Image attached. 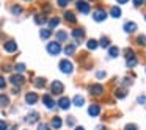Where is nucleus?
<instances>
[{"mask_svg": "<svg viewBox=\"0 0 146 130\" xmlns=\"http://www.w3.org/2000/svg\"><path fill=\"white\" fill-rule=\"evenodd\" d=\"M58 66H60V71H61L63 74H71V72L74 71V64L71 63L69 60H61Z\"/></svg>", "mask_w": 146, "mask_h": 130, "instance_id": "obj_1", "label": "nucleus"}, {"mask_svg": "<svg viewBox=\"0 0 146 130\" xmlns=\"http://www.w3.org/2000/svg\"><path fill=\"white\" fill-rule=\"evenodd\" d=\"M46 49H47L49 55H54V57H55V55H58V53L61 52V46H60V42H58V41H55V42H49Z\"/></svg>", "mask_w": 146, "mask_h": 130, "instance_id": "obj_2", "label": "nucleus"}, {"mask_svg": "<svg viewBox=\"0 0 146 130\" xmlns=\"http://www.w3.org/2000/svg\"><path fill=\"white\" fill-rule=\"evenodd\" d=\"M63 89H64V86H63V83H61V82H58V80H54V82H52V85H50L52 94L58 96V94H61V92H63Z\"/></svg>", "mask_w": 146, "mask_h": 130, "instance_id": "obj_3", "label": "nucleus"}, {"mask_svg": "<svg viewBox=\"0 0 146 130\" xmlns=\"http://www.w3.org/2000/svg\"><path fill=\"white\" fill-rule=\"evenodd\" d=\"M105 17H107V11L102 10V8H98V10L93 13V19H94L96 22H102V20H105Z\"/></svg>", "mask_w": 146, "mask_h": 130, "instance_id": "obj_4", "label": "nucleus"}, {"mask_svg": "<svg viewBox=\"0 0 146 130\" xmlns=\"http://www.w3.org/2000/svg\"><path fill=\"white\" fill-rule=\"evenodd\" d=\"M42 104H44V107L47 108V110H52V108L57 105V104H55V100L52 99L50 94H44V96H42Z\"/></svg>", "mask_w": 146, "mask_h": 130, "instance_id": "obj_5", "label": "nucleus"}, {"mask_svg": "<svg viewBox=\"0 0 146 130\" xmlns=\"http://www.w3.org/2000/svg\"><path fill=\"white\" fill-rule=\"evenodd\" d=\"M76 7H77V10H79L80 13H83V14L90 13V5H88V2H85V0H77Z\"/></svg>", "mask_w": 146, "mask_h": 130, "instance_id": "obj_6", "label": "nucleus"}, {"mask_svg": "<svg viewBox=\"0 0 146 130\" xmlns=\"http://www.w3.org/2000/svg\"><path fill=\"white\" fill-rule=\"evenodd\" d=\"M90 92H91V96H102L104 94V88H102V85H99V83H93V85L90 86Z\"/></svg>", "mask_w": 146, "mask_h": 130, "instance_id": "obj_7", "label": "nucleus"}, {"mask_svg": "<svg viewBox=\"0 0 146 130\" xmlns=\"http://www.w3.org/2000/svg\"><path fill=\"white\" fill-rule=\"evenodd\" d=\"M10 82H11V85H14V86H22L24 83H25V79H24L21 74H16V75H13L10 79Z\"/></svg>", "mask_w": 146, "mask_h": 130, "instance_id": "obj_8", "label": "nucleus"}, {"mask_svg": "<svg viewBox=\"0 0 146 130\" xmlns=\"http://www.w3.org/2000/svg\"><path fill=\"white\" fill-rule=\"evenodd\" d=\"M88 113H90L91 117H98L99 114H101V107H99L98 104H91L90 108H88Z\"/></svg>", "mask_w": 146, "mask_h": 130, "instance_id": "obj_9", "label": "nucleus"}, {"mask_svg": "<svg viewBox=\"0 0 146 130\" xmlns=\"http://www.w3.org/2000/svg\"><path fill=\"white\" fill-rule=\"evenodd\" d=\"M38 94H36V92H27L25 94V102L29 105H35L36 102H38Z\"/></svg>", "mask_w": 146, "mask_h": 130, "instance_id": "obj_10", "label": "nucleus"}, {"mask_svg": "<svg viewBox=\"0 0 146 130\" xmlns=\"http://www.w3.org/2000/svg\"><path fill=\"white\" fill-rule=\"evenodd\" d=\"M72 38L74 39H77V41H82L83 38H85V30L83 28H76V30H72Z\"/></svg>", "mask_w": 146, "mask_h": 130, "instance_id": "obj_11", "label": "nucleus"}, {"mask_svg": "<svg viewBox=\"0 0 146 130\" xmlns=\"http://www.w3.org/2000/svg\"><path fill=\"white\" fill-rule=\"evenodd\" d=\"M38 119H39V113H38V111H30V113L27 114V117H25V121H27L29 124L36 122Z\"/></svg>", "mask_w": 146, "mask_h": 130, "instance_id": "obj_12", "label": "nucleus"}, {"mask_svg": "<svg viewBox=\"0 0 146 130\" xmlns=\"http://www.w3.org/2000/svg\"><path fill=\"white\" fill-rule=\"evenodd\" d=\"M3 49L7 52H10V53H13V52L17 50V44L14 41H7V42H5V46H3Z\"/></svg>", "mask_w": 146, "mask_h": 130, "instance_id": "obj_13", "label": "nucleus"}, {"mask_svg": "<svg viewBox=\"0 0 146 130\" xmlns=\"http://www.w3.org/2000/svg\"><path fill=\"white\" fill-rule=\"evenodd\" d=\"M71 105V99L69 97H61L60 100H58V107L61 108V110H68Z\"/></svg>", "mask_w": 146, "mask_h": 130, "instance_id": "obj_14", "label": "nucleus"}, {"mask_svg": "<svg viewBox=\"0 0 146 130\" xmlns=\"http://www.w3.org/2000/svg\"><path fill=\"white\" fill-rule=\"evenodd\" d=\"M52 127H54L55 130H60L61 129V125H63V121H61V117L60 116H55V117H52Z\"/></svg>", "mask_w": 146, "mask_h": 130, "instance_id": "obj_15", "label": "nucleus"}, {"mask_svg": "<svg viewBox=\"0 0 146 130\" xmlns=\"http://www.w3.org/2000/svg\"><path fill=\"white\" fill-rule=\"evenodd\" d=\"M72 104L76 105V107H82V105L85 104V97H83V96H80V94H76L72 97Z\"/></svg>", "mask_w": 146, "mask_h": 130, "instance_id": "obj_16", "label": "nucleus"}, {"mask_svg": "<svg viewBox=\"0 0 146 130\" xmlns=\"http://www.w3.org/2000/svg\"><path fill=\"white\" fill-rule=\"evenodd\" d=\"M137 30V24L135 22H126L124 24V32L126 33H133Z\"/></svg>", "mask_w": 146, "mask_h": 130, "instance_id": "obj_17", "label": "nucleus"}, {"mask_svg": "<svg viewBox=\"0 0 146 130\" xmlns=\"http://www.w3.org/2000/svg\"><path fill=\"white\" fill-rule=\"evenodd\" d=\"M110 16L113 19H119L121 17V8L119 7H111L110 8Z\"/></svg>", "mask_w": 146, "mask_h": 130, "instance_id": "obj_18", "label": "nucleus"}, {"mask_svg": "<svg viewBox=\"0 0 146 130\" xmlns=\"http://www.w3.org/2000/svg\"><path fill=\"white\" fill-rule=\"evenodd\" d=\"M64 19L68 20V22H71V24H74L77 20V17H76V14L72 13V11H64Z\"/></svg>", "mask_w": 146, "mask_h": 130, "instance_id": "obj_19", "label": "nucleus"}, {"mask_svg": "<svg viewBox=\"0 0 146 130\" xmlns=\"http://www.w3.org/2000/svg\"><path fill=\"white\" fill-rule=\"evenodd\" d=\"M68 39V33L63 32V30H58L57 32V41L58 42H64Z\"/></svg>", "mask_w": 146, "mask_h": 130, "instance_id": "obj_20", "label": "nucleus"}, {"mask_svg": "<svg viewBox=\"0 0 146 130\" xmlns=\"http://www.w3.org/2000/svg\"><path fill=\"white\" fill-rule=\"evenodd\" d=\"M8 105H10V99H8V96L7 94H0V107L5 108V107H8Z\"/></svg>", "mask_w": 146, "mask_h": 130, "instance_id": "obj_21", "label": "nucleus"}, {"mask_svg": "<svg viewBox=\"0 0 146 130\" xmlns=\"http://www.w3.org/2000/svg\"><path fill=\"white\" fill-rule=\"evenodd\" d=\"M33 85H35L36 88H44V86H46V79H42V77H38V79L33 80Z\"/></svg>", "mask_w": 146, "mask_h": 130, "instance_id": "obj_22", "label": "nucleus"}, {"mask_svg": "<svg viewBox=\"0 0 146 130\" xmlns=\"http://www.w3.org/2000/svg\"><path fill=\"white\" fill-rule=\"evenodd\" d=\"M137 63H138V60H137L135 55H133V57H130V58H127V67H129V69L135 67V66H137Z\"/></svg>", "mask_w": 146, "mask_h": 130, "instance_id": "obj_23", "label": "nucleus"}, {"mask_svg": "<svg viewBox=\"0 0 146 130\" xmlns=\"http://www.w3.org/2000/svg\"><path fill=\"white\" fill-rule=\"evenodd\" d=\"M115 96H116L118 99H124V97L127 96V91H126L124 88H118L116 91H115Z\"/></svg>", "mask_w": 146, "mask_h": 130, "instance_id": "obj_24", "label": "nucleus"}, {"mask_svg": "<svg viewBox=\"0 0 146 130\" xmlns=\"http://www.w3.org/2000/svg\"><path fill=\"white\" fill-rule=\"evenodd\" d=\"M98 46H99V42L96 41V39H88V41H86V47H88L90 50H94Z\"/></svg>", "mask_w": 146, "mask_h": 130, "instance_id": "obj_25", "label": "nucleus"}, {"mask_svg": "<svg viewBox=\"0 0 146 130\" xmlns=\"http://www.w3.org/2000/svg\"><path fill=\"white\" fill-rule=\"evenodd\" d=\"M50 35H52V32H50V30H46V28H42L41 32H39L41 39H49V38H50Z\"/></svg>", "mask_w": 146, "mask_h": 130, "instance_id": "obj_26", "label": "nucleus"}, {"mask_svg": "<svg viewBox=\"0 0 146 130\" xmlns=\"http://www.w3.org/2000/svg\"><path fill=\"white\" fill-rule=\"evenodd\" d=\"M74 52H76V46L74 44H68L66 47H64V53L66 55H72Z\"/></svg>", "mask_w": 146, "mask_h": 130, "instance_id": "obj_27", "label": "nucleus"}, {"mask_svg": "<svg viewBox=\"0 0 146 130\" xmlns=\"http://www.w3.org/2000/svg\"><path fill=\"white\" fill-rule=\"evenodd\" d=\"M108 55H110L111 58H116L118 55H119V49L118 47H110L108 49Z\"/></svg>", "mask_w": 146, "mask_h": 130, "instance_id": "obj_28", "label": "nucleus"}, {"mask_svg": "<svg viewBox=\"0 0 146 130\" xmlns=\"http://www.w3.org/2000/svg\"><path fill=\"white\" fill-rule=\"evenodd\" d=\"M35 22L38 24V25H42V24H46V17L42 16V14H36V16H35Z\"/></svg>", "mask_w": 146, "mask_h": 130, "instance_id": "obj_29", "label": "nucleus"}, {"mask_svg": "<svg viewBox=\"0 0 146 130\" xmlns=\"http://www.w3.org/2000/svg\"><path fill=\"white\" fill-rule=\"evenodd\" d=\"M58 24H60V19H58V17H54V19L49 20V27H50V28H55Z\"/></svg>", "mask_w": 146, "mask_h": 130, "instance_id": "obj_30", "label": "nucleus"}, {"mask_svg": "<svg viewBox=\"0 0 146 130\" xmlns=\"http://www.w3.org/2000/svg\"><path fill=\"white\" fill-rule=\"evenodd\" d=\"M71 2H72V0H58V7H60V8H66Z\"/></svg>", "mask_w": 146, "mask_h": 130, "instance_id": "obj_31", "label": "nucleus"}, {"mask_svg": "<svg viewBox=\"0 0 146 130\" xmlns=\"http://www.w3.org/2000/svg\"><path fill=\"white\" fill-rule=\"evenodd\" d=\"M11 13H13V14H21V13H22V8H21L19 5H14V7L11 8Z\"/></svg>", "mask_w": 146, "mask_h": 130, "instance_id": "obj_32", "label": "nucleus"}, {"mask_svg": "<svg viewBox=\"0 0 146 130\" xmlns=\"http://www.w3.org/2000/svg\"><path fill=\"white\" fill-rule=\"evenodd\" d=\"M14 69H16V72H24V71H25V64H22V63H19V64H16V66H14Z\"/></svg>", "mask_w": 146, "mask_h": 130, "instance_id": "obj_33", "label": "nucleus"}, {"mask_svg": "<svg viewBox=\"0 0 146 130\" xmlns=\"http://www.w3.org/2000/svg\"><path fill=\"white\" fill-rule=\"evenodd\" d=\"M99 42H101V46H102V47H108V42H110V41H108V38H107V36H102V38H101V41H99Z\"/></svg>", "mask_w": 146, "mask_h": 130, "instance_id": "obj_34", "label": "nucleus"}, {"mask_svg": "<svg viewBox=\"0 0 146 130\" xmlns=\"http://www.w3.org/2000/svg\"><path fill=\"white\" fill-rule=\"evenodd\" d=\"M137 41H138V44H140V46H146V36H145V35H140Z\"/></svg>", "mask_w": 146, "mask_h": 130, "instance_id": "obj_35", "label": "nucleus"}, {"mask_svg": "<svg viewBox=\"0 0 146 130\" xmlns=\"http://www.w3.org/2000/svg\"><path fill=\"white\" fill-rule=\"evenodd\" d=\"M66 124H68V125H69V127H72V125H76V117H72V116H69V117H68V119H66Z\"/></svg>", "mask_w": 146, "mask_h": 130, "instance_id": "obj_36", "label": "nucleus"}, {"mask_svg": "<svg viewBox=\"0 0 146 130\" xmlns=\"http://www.w3.org/2000/svg\"><path fill=\"white\" fill-rule=\"evenodd\" d=\"M124 130H138V127H137L135 124H127V125L124 127Z\"/></svg>", "mask_w": 146, "mask_h": 130, "instance_id": "obj_37", "label": "nucleus"}, {"mask_svg": "<svg viewBox=\"0 0 146 130\" xmlns=\"http://www.w3.org/2000/svg\"><path fill=\"white\" fill-rule=\"evenodd\" d=\"M38 130H49V125L46 122H41V124H38Z\"/></svg>", "mask_w": 146, "mask_h": 130, "instance_id": "obj_38", "label": "nucleus"}, {"mask_svg": "<svg viewBox=\"0 0 146 130\" xmlns=\"http://www.w3.org/2000/svg\"><path fill=\"white\" fill-rule=\"evenodd\" d=\"M8 129V124L5 121H0V130H7Z\"/></svg>", "mask_w": 146, "mask_h": 130, "instance_id": "obj_39", "label": "nucleus"}, {"mask_svg": "<svg viewBox=\"0 0 146 130\" xmlns=\"http://www.w3.org/2000/svg\"><path fill=\"white\" fill-rule=\"evenodd\" d=\"M5 85H7V82H5L3 77L0 75V89H3V88H5Z\"/></svg>", "mask_w": 146, "mask_h": 130, "instance_id": "obj_40", "label": "nucleus"}, {"mask_svg": "<svg viewBox=\"0 0 146 130\" xmlns=\"http://www.w3.org/2000/svg\"><path fill=\"white\" fill-rule=\"evenodd\" d=\"M143 3H145V0H133V5L135 7H141Z\"/></svg>", "mask_w": 146, "mask_h": 130, "instance_id": "obj_41", "label": "nucleus"}, {"mask_svg": "<svg viewBox=\"0 0 146 130\" xmlns=\"http://www.w3.org/2000/svg\"><path fill=\"white\" fill-rule=\"evenodd\" d=\"M96 77H98V79H104L105 72H104V71H99V72H96Z\"/></svg>", "mask_w": 146, "mask_h": 130, "instance_id": "obj_42", "label": "nucleus"}, {"mask_svg": "<svg viewBox=\"0 0 146 130\" xmlns=\"http://www.w3.org/2000/svg\"><path fill=\"white\" fill-rule=\"evenodd\" d=\"M138 104H146V96H140V97H138Z\"/></svg>", "mask_w": 146, "mask_h": 130, "instance_id": "obj_43", "label": "nucleus"}, {"mask_svg": "<svg viewBox=\"0 0 146 130\" xmlns=\"http://www.w3.org/2000/svg\"><path fill=\"white\" fill-rule=\"evenodd\" d=\"M2 69H3V72H10V71H11V67H10V66H3Z\"/></svg>", "mask_w": 146, "mask_h": 130, "instance_id": "obj_44", "label": "nucleus"}, {"mask_svg": "<svg viewBox=\"0 0 146 130\" xmlns=\"http://www.w3.org/2000/svg\"><path fill=\"white\" fill-rule=\"evenodd\" d=\"M124 85L129 86V85H130V79H124Z\"/></svg>", "mask_w": 146, "mask_h": 130, "instance_id": "obj_45", "label": "nucleus"}, {"mask_svg": "<svg viewBox=\"0 0 146 130\" xmlns=\"http://www.w3.org/2000/svg\"><path fill=\"white\" fill-rule=\"evenodd\" d=\"M13 94H19V86H16V88L13 89Z\"/></svg>", "mask_w": 146, "mask_h": 130, "instance_id": "obj_46", "label": "nucleus"}, {"mask_svg": "<svg viewBox=\"0 0 146 130\" xmlns=\"http://www.w3.org/2000/svg\"><path fill=\"white\" fill-rule=\"evenodd\" d=\"M118 3H121V5H124V3H127V2H129V0H116Z\"/></svg>", "mask_w": 146, "mask_h": 130, "instance_id": "obj_47", "label": "nucleus"}, {"mask_svg": "<svg viewBox=\"0 0 146 130\" xmlns=\"http://www.w3.org/2000/svg\"><path fill=\"white\" fill-rule=\"evenodd\" d=\"M96 130H105V127H104V125H99V127H98V129H96Z\"/></svg>", "mask_w": 146, "mask_h": 130, "instance_id": "obj_48", "label": "nucleus"}, {"mask_svg": "<svg viewBox=\"0 0 146 130\" xmlns=\"http://www.w3.org/2000/svg\"><path fill=\"white\" fill-rule=\"evenodd\" d=\"M76 130H85L83 127H76Z\"/></svg>", "mask_w": 146, "mask_h": 130, "instance_id": "obj_49", "label": "nucleus"}, {"mask_svg": "<svg viewBox=\"0 0 146 130\" xmlns=\"http://www.w3.org/2000/svg\"><path fill=\"white\" fill-rule=\"evenodd\" d=\"M25 2H30V0H25Z\"/></svg>", "mask_w": 146, "mask_h": 130, "instance_id": "obj_50", "label": "nucleus"}, {"mask_svg": "<svg viewBox=\"0 0 146 130\" xmlns=\"http://www.w3.org/2000/svg\"><path fill=\"white\" fill-rule=\"evenodd\" d=\"M145 19H146V14H145Z\"/></svg>", "mask_w": 146, "mask_h": 130, "instance_id": "obj_51", "label": "nucleus"}]
</instances>
